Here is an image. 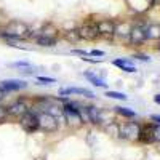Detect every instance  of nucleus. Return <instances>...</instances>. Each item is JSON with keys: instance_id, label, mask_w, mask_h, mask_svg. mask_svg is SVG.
Masks as SVG:
<instances>
[{"instance_id": "obj_2", "label": "nucleus", "mask_w": 160, "mask_h": 160, "mask_svg": "<svg viewBox=\"0 0 160 160\" xmlns=\"http://www.w3.org/2000/svg\"><path fill=\"white\" fill-rule=\"evenodd\" d=\"M37 120H38V131L42 133H55L59 128V120L48 112L43 111L37 112Z\"/></svg>"}, {"instance_id": "obj_33", "label": "nucleus", "mask_w": 160, "mask_h": 160, "mask_svg": "<svg viewBox=\"0 0 160 160\" xmlns=\"http://www.w3.org/2000/svg\"><path fill=\"white\" fill-rule=\"evenodd\" d=\"M154 101H155V104H160V95H155L154 96Z\"/></svg>"}, {"instance_id": "obj_8", "label": "nucleus", "mask_w": 160, "mask_h": 160, "mask_svg": "<svg viewBox=\"0 0 160 160\" xmlns=\"http://www.w3.org/2000/svg\"><path fill=\"white\" fill-rule=\"evenodd\" d=\"M58 95L61 96V98H69V96H72V95H78V96H83V98H87V99H93L96 95L93 93L91 90H88V88H82V87H68V88H59L58 90Z\"/></svg>"}, {"instance_id": "obj_4", "label": "nucleus", "mask_w": 160, "mask_h": 160, "mask_svg": "<svg viewBox=\"0 0 160 160\" xmlns=\"http://www.w3.org/2000/svg\"><path fill=\"white\" fill-rule=\"evenodd\" d=\"M18 123L21 125V128L28 133V135H34L38 131V120H37V112L31 108L22 117L18 118Z\"/></svg>"}, {"instance_id": "obj_10", "label": "nucleus", "mask_w": 160, "mask_h": 160, "mask_svg": "<svg viewBox=\"0 0 160 160\" xmlns=\"http://www.w3.org/2000/svg\"><path fill=\"white\" fill-rule=\"evenodd\" d=\"M28 87H29V83L26 82V80H19V78H7V80L0 82V88H2L7 95L8 93H16V91L26 90Z\"/></svg>"}, {"instance_id": "obj_20", "label": "nucleus", "mask_w": 160, "mask_h": 160, "mask_svg": "<svg viewBox=\"0 0 160 160\" xmlns=\"http://www.w3.org/2000/svg\"><path fill=\"white\" fill-rule=\"evenodd\" d=\"M114 112L117 115H122L125 118H136V112L130 109V108H122V106H117V108H114Z\"/></svg>"}, {"instance_id": "obj_7", "label": "nucleus", "mask_w": 160, "mask_h": 160, "mask_svg": "<svg viewBox=\"0 0 160 160\" xmlns=\"http://www.w3.org/2000/svg\"><path fill=\"white\" fill-rule=\"evenodd\" d=\"M144 26L141 22H136L131 26V31L128 35V43L133 47H141L146 42V31H144Z\"/></svg>"}, {"instance_id": "obj_6", "label": "nucleus", "mask_w": 160, "mask_h": 160, "mask_svg": "<svg viewBox=\"0 0 160 160\" xmlns=\"http://www.w3.org/2000/svg\"><path fill=\"white\" fill-rule=\"evenodd\" d=\"M3 29L7 32H10V34H15V35L24 38V40H28V37L31 34V26L28 22H24V21H16V19L15 21H10Z\"/></svg>"}, {"instance_id": "obj_22", "label": "nucleus", "mask_w": 160, "mask_h": 160, "mask_svg": "<svg viewBox=\"0 0 160 160\" xmlns=\"http://www.w3.org/2000/svg\"><path fill=\"white\" fill-rule=\"evenodd\" d=\"M104 96H108V98H111V99H118V101H127L128 99V96L125 95V93H120V91H111V90H108L104 93Z\"/></svg>"}, {"instance_id": "obj_28", "label": "nucleus", "mask_w": 160, "mask_h": 160, "mask_svg": "<svg viewBox=\"0 0 160 160\" xmlns=\"http://www.w3.org/2000/svg\"><path fill=\"white\" fill-rule=\"evenodd\" d=\"M135 58L139 59V61H144V62H149V61H151V56H149V55H144V53H136Z\"/></svg>"}, {"instance_id": "obj_18", "label": "nucleus", "mask_w": 160, "mask_h": 160, "mask_svg": "<svg viewBox=\"0 0 160 160\" xmlns=\"http://www.w3.org/2000/svg\"><path fill=\"white\" fill-rule=\"evenodd\" d=\"M34 43L38 47H43V48H53L58 45V38H53V37H43V35H38L34 38Z\"/></svg>"}, {"instance_id": "obj_15", "label": "nucleus", "mask_w": 160, "mask_h": 160, "mask_svg": "<svg viewBox=\"0 0 160 160\" xmlns=\"http://www.w3.org/2000/svg\"><path fill=\"white\" fill-rule=\"evenodd\" d=\"M146 31V40H160V24L151 22L144 26Z\"/></svg>"}, {"instance_id": "obj_29", "label": "nucleus", "mask_w": 160, "mask_h": 160, "mask_svg": "<svg viewBox=\"0 0 160 160\" xmlns=\"http://www.w3.org/2000/svg\"><path fill=\"white\" fill-rule=\"evenodd\" d=\"M90 56H98V58H101V56H104V51H101V50H90Z\"/></svg>"}, {"instance_id": "obj_26", "label": "nucleus", "mask_w": 160, "mask_h": 160, "mask_svg": "<svg viewBox=\"0 0 160 160\" xmlns=\"http://www.w3.org/2000/svg\"><path fill=\"white\" fill-rule=\"evenodd\" d=\"M19 72H21V75H24V77H29V75H34V74L37 72V69H35V68H32V66H29V68L19 69Z\"/></svg>"}, {"instance_id": "obj_12", "label": "nucleus", "mask_w": 160, "mask_h": 160, "mask_svg": "<svg viewBox=\"0 0 160 160\" xmlns=\"http://www.w3.org/2000/svg\"><path fill=\"white\" fill-rule=\"evenodd\" d=\"M131 22L127 21V19H122L115 22V32H114V37H118V38H125L128 40V35H130V31H131Z\"/></svg>"}, {"instance_id": "obj_11", "label": "nucleus", "mask_w": 160, "mask_h": 160, "mask_svg": "<svg viewBox=\"0 0 160 160\" xmlns=\"http://www.w3.org/2000/svg\"><path fill=\"white\" fill-rule=\"evenodd\" d=\"M62 118H64L66 125L71 127V128H78V127H82V125H83L82 118H80V114L75 112V111L62 109Z\"/></svg>"}, {"instance_id": "obj_24", "label": "nucleus", "mask_w": 160, "mask_h": 160, "mask_svg": "<svg viewBox=\"0 0 160 160\" xmlns=\"http://www.w3.org/2000/svg\"><path fill=\"white\" fill-rule=\"evenodd\" d=\"M8 109H7V104L5 102H0V123H5L8 120Z\"/></svg>"}, {"instance_id": "obj_30", "label": "nucleus", "mask_w": 160, "mask_h": 160, "mask_svg": "<svg viewBox=\"0 0 160 160\" xmlns=\"http://www.w3.org/2000/svg\"><path fill=\"white\" fill-rule=\"evenodd\" d=\"M80 59H82V61H87V62H91V64H98V62H101V59H93V58H88V56H82Z\"/></svg>"}, {"instance_id": "obj_13", "label": "nucleus", "mask_w": 160, "mask_h": 160, "mask_svg": "<svg viewBox=\"0 0 160 160\" xmlns=\"http://www.w3.org/2000/svg\"><path fill=\"white\" fill-rule=\"evenodd\" d=\"M112 64L117 66L120 71H123V72H127V74H133V72L138 71V69L135 68V64H133V61L128 59V58H117V59H112Z\"/></svg>"}, {"instance_id": "obj_19", "label": "nucleus", "mask_w": 160, "mask_h": 160, "mask_svg": "<svg viewBox=\"0 0 160 160\" xmlns=\"http://www.w3.org/2000/svg\"><path fill=\"white\" fill-rule=\"evenodd\" d=\"M62 34V37H64V40L66 42H69V43H78V40H80V37H78V32H77V28L75 29H69V31H64V32H61Z\"/></svg>"}, {"instance_id": "obj_14", "label": "nucleus", "mask_w": 160, "mask_h": 160, "mask_svg": "<svg viewBox=\"0 0 160 160\" xmlns=\"http://www.w3.org/2000/svg\"><path fill=\"white\" fill-rule=\"evenodd\" d=\"M40 35L43 37H53V38H59L61 35V31L56 24L53 22H45L42 28H40Z\"/></svg>"}, {"instance_id": "obj_17", "label": "nucleus", "mask_w": 160, "mask_h": 160, "mask_svg": "<svg viewBox=\"0 0 160 160\" xmlns=\"http://www.w3.org/2000/svg\"><path fill=\"white\" fill-rule=\"evenodd\" d=\"M87 112H88V118H90V125H99V112L101 109L95 104H85Z\"/></svg>"}, {"instance_id": "obj_32", "label": "nucleus", "mask_w": 160, "mask_h": 160, "mask_svg": "<svg viewBox=\"0 0 160 160\" xmlns=\"http://www.w3.org/2000/svg\"><path fill=\"white\" fill-rule=\"evenodd\" d=\"M5 96H7V93H5V91H3L2 88H0V102L3 101V98H5Z\"/></svg>"}, {"instance_id": "obj_3", "label": "nucleus", "mask_w": 160, "mask_h": 160, "mask_svg": "<svg viewBox=\"0 0 160 160\" xmlns=\"http://www.w3.org/2000/svg\"><path fill=\"white\" fill-rule=\"evenodd\" d=\"M77 32H78L80 40H87V42H93V40H98L99 38V32H98V28H96V21H93V19H85L77 28Z\"/></svg>"}, {"instance_id": "obj_5", "label": "nucleus", "mask_w": 160, "mask_h": 160, "mask_svg": "<svg viewBox=\"0 0 160 160\" xmlns=\"http://www.w3.org/2000/svg\"><path fill=\"white\" fill-rule=\"evenodd\" d=\"M139 133H141V123H138V122H125V123L120 125L118 136L123 138V139H128V141H138Z\"/></svg>"}, {"instance_id": "obj_21", "label": "nucleus", "mask_w": 160, "mask_h": 160, "mask_svg": "<svg viewBox=\"0 0 160 160\" xmlns=\"http://www.w3.org/2000/svg\"><path fill=\"white\" fill-rule=\"evenodd\" d=\"M149 127V135H151V142H160V125L157 123H148Z\"/></svg>"}, {"instance_id": "obj_16", "label": "nucleus", "mask_w": 160, "mask_h": 160, "mask_svg": "<svg viewBox=\"0 0 160 160\" xmlns=\"http://www.w3.org/2000/svg\"><path fill=\"white\" fill-rule=\"evenodd\" d=\"M83 77L88 80V82H90L91 85H95V87H98V88H108V83H106V80H104L102 77L96 75L95 72L85 71V72H83Z\"/></svg>"}, {"instance_id": "obj_23", "label": "nucleus", "mask_w": 160, "mask_h": 160, "mask_svg": "<svg viewBox=\"0 0 160 160\" xmlns=\"http://www.w3.org/2000/svg\"><path fill=\"white\" fill-rule=\"evenodd\" d=\"M35 80H37L38 85H51V83H56V78H53V77H45V75H37Z\"/></svg>"}, {"instance_id": "obj_25", "label": "nucleus", "mask_w": 160, "mask_h": 160, "mask_svg": "<svg viewBox=\"0 0 160 160\" xmlns=\"http://www.w3.org/2000/svg\"><path fill=\"white\" fill-rule=\"evenodd\" d=\"M31 62L26 61V59H21V61H15L10 64V68H18V69H24V68H29Z\"/></svg>"}, {"instance_id": "obj_34", "label": "nucleus", "mask_w": 160, "mask_h": 160, "mask_svg": "<svg viewBox=\"0 0 160 160\" xmlns=\"http://www.w3.org/2000/svg\"><path fill=\"white\" fill-rule=\"evenodd\" d=\"M157 50H158V51H160V45H158V47H157Z\"/></svg>"}, {"instance_id": "obj_9", "label": "nucleus", "mask_w": 160, "mask_h": 160, "mask_svg": "<svg viewBox=\"0 0 160 160\" xmlns=\"http://www.w3.org/2000/svg\"><path fill=\"white\" fill-rule=\"evenodd\" d=\"M96 28H98V32H99V37L102 38H114V32H115V21L109 19V18H102V19H98L96 21Z\"/></svg>"}, {"instance_id": "obj_31", "label": "nucleus", "mask_w": 160, "mask_h": 160, "mask_svg": "<svg viewBox=\"0 0 160 160\" xmlns=\"http://www.w3.org/2000/svg\"><path fill=\"white\" fill-rule=\"evenodd\" d=\"M151 120H152L154 123L160 125V115H151Z\"/></svg>"}, {"instance_id": "obj_1", "label": "nucleus", "mask_w": 160, "mask_h": 160, "mask_svg": "<svg viewBox=\"0 0 160 160\" xmlns=\"http://www.w3.org/2000/svg\"><path fill=\"white\" fill-rule=\"evenodd\" d=\"M32 108V102L28 98H16L7 104V109H8V117L10 118H19L22 117L26 112Z\"/></svg>"}, {"instance_id": "obj_27", "label": "nucleus", "mask_w": 160, "mask_h": 160, "mask_svg": "<svg viewBox=\"0 0 160 160\" xmlns=\"http://www.w3.org/2000/svg\"><path fill=\"white\" fill-rule=\"evenodd\" d=\"M72 55H77V56H90V51L82 50V48H72Z\"/></svg>"}]
</instances>
